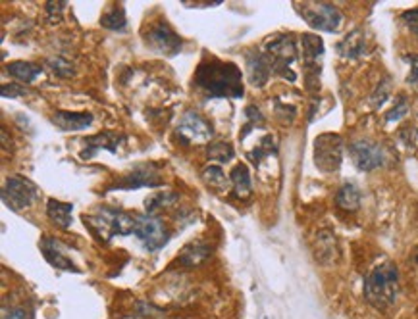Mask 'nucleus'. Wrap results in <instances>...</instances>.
I'll return each mask as SVG.
<instances>
[{"mask_svg":"<svg viewBox=\"0 0 418 319\" xmlns=\"http://www.w3.org/2000/svg\"><path fill=\"white\" fill-rule=\"evenodd\" d=\"M2 319H27V312L24 308H12L2 313Z\"/></svg>","mask_w":418,"mask_h":319,"instance_id":"34","label":"nucleus"},{"mask_svg":"<svg viewBox=\"0 0 418 319\" xmlns=\"http://www.w3.org/2000/svg\"><path fill=\"white\" fill-rule=\"evenodd\" d=\"M407 110H409V106H407L405 98H401V103H399L397 106H395V108L386 115V120L387 122H395V120H399V117H403V115L407 114Z\"/></svg>","mask_w":418,"mask_h":319,"instance_id":"31","label":"nucleus"},{"mask_svg":"<svg viewBox=\"0 0 418 319\" xmlns=\"http://www.w3.org/2000/svg\"><path fill=\"white\" fill-rule=\"evenodd\" d=\"M341 156H343V145L340 135L324 133L316 139L315 160L322 172H335L341 166Z\"/></svg>","mask_w":418,"mask_h":319,"instance_id":"8","label":"nucleus"},{"mask_svg":"<svg viewBox=\"0 0 418 319\" xmlns=\"http://www.w3.org/2000/svg\"><path fill=\"white\" fill-rule=\"evenodd\" d=\"M365 296L374 308H389L399 296V271L393 263H379L365 281Z\"/></svg>","mask_w":418,"mask_h":319,"instance_id":"2","label":"nucleus"},{"mask_svg":"<svg viewBox=\"0 0 418 319\" xmlns=\"http://www.w3.org/2000/svg\"><path fill=\"white\" fill-rule=\"evenodd\" d=\"M133 235L141 241V244L148 252L160 250L170 241V233H168L166 225L162 224L158 217L148 216V214L147 216H137V227Z\"/></svg>","mask_w":418,"mask_h":319,"instance_id":"7","label":"nucleus"},{"mask_svg":"<svg viewBox=\"0 0 418 319\" xmlns=\"http://www.w3.org/2000/svg\"><path fill=\"white\" fill-rule=\"evenodd\" d=\"M145 41L153 51L164 54V56L180 54L181 46H183L180 35L168 26L166 21H158L155 26L148 27V31L145 33Z\"/></svg>","mask_w":418,"mask_h":319,"instance_id":"9","label":"nucleus"},{"mask_svg":"<svg viewBox=\"0 0 418 319\" xmlns=\"http://www.w3.org/2000/svg\"><path fill=\"white\" fill-rule=\"evenodd\" d=\"M302 51H305V60H307V68H316L318 66V58L324 54V43L318 35H302Z\"/></svg>","mask_w":418,"mask_h":319,"instance_id":"22","label":"nucleus"},{"mask_svg":"<svg viewBox=\"0 0 418 319\" xmlns=\"http://www.w3.org/2000/svg\"><path fill=\"white\" fill-rule=\"evenodd\" d=\"M162 181L160 173L156 172L153 166H137L136 169H131L126 173L123 177H120L110 187V191H136V189H143V187H160Z\"/></svg>","mask_w":418,"mask_h":319,"instance_id":"11","label":"nucleus"},{"mask_svg":"<svg viewBox=\"0 0 418 319\" xmlns=\"http://www.w3.org/2000/svg\"><path fill=\"white\" fill-rule=\"evenodd\" d=\"M0 93H2V96H4V98H16V96H26L27 95V90L16 83L2 85Z\"/></svg>","mask_w":418,"mask_h":319,"instance_id":"29","label":"nucleus"},{"mask_svg":"<svg viewBox=\"0 0 418 319\" xmlns=\"http://www.w3.org/2000/svg\"><path fill=\"white\" fill-rule=\"evenodd\" d=\"M195 85L210 98H241L245 90L241 70L232 62L220 60H208L199 64L195 71Z\"/></svg>","mask_w":418,"mask_h":319,"instance_id":"1","label":"nucleus"},{"mask_svg":"<svg viewBox=\"0 0 418 319\" xmlns=\"http://www.w3.org/2000/svg\"><path fill=\"white\" fill-rule=\"evenodd\" d=\"M178 200H180V197H178L175 192H155V194H151V197L145 200V210H147L148 216H156V214H160V211L170 210L172 206H175Z\"/></svg>","mask_w":418,"mask_h":319,"instance_id":"19","label":"nucleus"},{"mask_svg":"<svg viewBox=\"0 0 418 319\" xmlns=\"http://www.w3.org/2000/svg\"><path fill=\"white\" fill-rule=\"evenodd\" d=\"M203 181H205L206 185L210 187V189H214V191H228L230 189V179L225 177L224 169L220 166H216V164H210V166H206L205 169H203Z\"/></svg>","mask_w":418,"mask_h":319,"instance_id":"24","label":"nucleus"},{"mask_svg":"<svg viewBox=\"0 0 418 319\" xmlns=\"http://www.w3.org/2000/svg\"><path fill=\"white\" fill-rule=\"evenodd\" d=\"M266 56L270 60L272 70L277 71L280 75L290 77L291 81L295 79V73L290 71V66L295 62L297 51L295 41L290 35H277L266 45Z\"/></svg>","mask_w":418,"mask_h":319,"instance_id":"5","label":"nucleus"},{"mask_svg":"<svg viewBox=\"0 0 418 319\" xmlns=\"http://www.w3.org/2000/svg\"><path fill=\"white\" fill-rule=\"evenodd\" d=\"M230 181H232L233 192L238 198H247L251 194V175H249V169L245 164H238L233 167Z\"/></svg>","mask_w":418,"mask_h":319,"instance_id":"21","label":"nucleus"},{"mask_svg":"<svg viewBox=\"0 0 418 319\" xmlns=\"http://www.w3.org/2000/svg\"><path fill=\"white\" fill-rule=\"evenodd\" d=\"M365 46H367L365 45V35L360 31H353L349 33L347 37L343 38L340 45H337V51H340L341 56L357 58L365 52Z\"/></svg>","mask_w":418,"mask_h":319,"instance_id":"23","label":"nucleus"},{"mask_svg":"<svg viewBox=\"0 0 418 319\" xmlns=\"http://www.w3.org/2000/svg\"><path fill=\"white\" fill-rule=\"evenodd\" d=\"M297 12L301 14L302 19L315 27L318 31L335 33L340 31L343 23V14L330 2H299Z\"/></svg>","mask_w":418,"mask_h":319,"instance_id":"4","label":"nucleus"},{"mask_svg":"<svg viewBox=\"0 0 418 319\" xmlns=\"http://www.w3.org/2000/svg\"><path fill=\"white\" fill-rule=\"evenodd\" d=\"M41 252L46 258V262L54 266V268L66 269V271H78L76 263L66 256V246L60 243L58 239L43 236V241H41Z\"/></svg>","mask_w":418,"mask_h":319,"instance_id":"14","label":"nucleus"},{"mask_svg":"<svg viewBox=\"0 0 418 319\" xmlns=\"http://www.w3.org/2000/svg\"><path fill=\"white\" fill-rule=\"evenodd\" d=\"M210 254H213V249H210L208 244L197 241V243L187 244L178 260H180V263H183L185 268H193V266H199V263L205 262Z\"/></svg>","mask_w":418,"mask_h":319,"instance_id":"18","label":"nucleus"},{"mask_svg":"<svg viewBox=\"0 0 418 319\" xmlns=\"http://www.w3.org/2000/svg\"><path fill=\"white\" fill-rule=\"evenodd\" d=\"M351 158H353L355 166L359 167L360 172H372L378 167L384 166L386 156L379 145L372 141H357L349 147Z\"/></svg>","mask_w":418,"mask_h":319,"instance_id":"12","label":"nucleus"},{"mask_svg":"<svg viewBox=\"0 0 418 319\" xmlns=\"http://www.w3.org/2000/svg\"><path fill=\"white\" fill-rule=\"evenodd\" d=\"M101 26L110 29V31H123L128 26V19H126V12L122 6H112L110 10L103 14L101 18Z\"/></svg>","mask_w":418,"mask_h":319,"instance_id":"26","label":"nucleus"},{"mask_svg":"<svg viewBox=\"0 0 418 319\" xmlns=\"http://www.w3.org/2000/svg\"><path fill=\"white\" fill-rule=\"evenodd\" d=\"M66 2H46V14L51 19H60L64 12Z\"/></svg>","mask_w":418,"mask_h":319,"instance_id":"30","label":"nucleus"},{"mask_svg":"<svg viewBox=\"0 0 418 319\" xmlns=\"http://www.w3.org/2000/svg\"><path fill=\"white\" fill-rule=\"evenodd\" d=\"M91 112H56L52 115V123L62 131H81L93 123Z\"/></svg>","mask_w":418,"mask_h":319,"instance_id":"16","label":"nucleus"},{"mask_svg":"<svg viewBox=\"0 0 418 319\" xmlns=\"http://www.w3.org/2000/svg\"><path fill=\"white\" fill-rule=\"evenodd\" d=\"M403 19H405L407 26L411 27L412 31L418 35V8H414V10H409V12L403 14Z\"/></svg>","mask_w":418,"mask_h":319,"instance_id":"32","label":"nucleus"},{"mask_svg":"<svg viewBox=\"0 0 418 319\" xmlns=\"http://www.w3.org/2000/svg\"><path fill=\"white\" fill-rule=\"evenodd\" d=\"M6 71L14 79H18L21 83H33L37 77L43 73V68L37 64H31V62H12V64L6 66Z\"/></svg>","mask_w":418,"mask_h":319,"instance_id":"20","label":"nucleus"},{"mask_svg":"<svg viewBox=\"0 0 418 319\" xmlns=\"http://www.w3.org/2000/svg\"><path fill=\"white\" fill-rule=\"evenodd\" d=\"M37 198V187L26 177H8L2 189V202L12 211H21L33 204Z\"/></svg>","mask_w":418,"mask_h":319,"instance_id":"6","label":"nucleus"},{"mask_svg":"<svg viewBox=\"0 0 418 319\" xmlns=\"http://www.w3.org/2000/svg\"><path fill=\"white\" fill-rule=\"evenodd\" d=\"M126 141V135L116 133V131H103V133L93 135L83 139V150H81V160H93L101 150H108L110 154H118V147Z\"/></svg>","mask_w":418,"mask_h":319,"instance_id":"13","label":"nucleus"},{"mask_svg":"<svg viewBox=\"0 0 418 319\" xmlns=\"http://www.w3.org/2000/svg\"><path fill=\"white\" fill-rule=\"evenodd\" d=\"M206 156L210 162H218V164H225L233 158V147L228 142H210Z\"/></svg>","mask_w":418,"mask_h":319,"instance_id":"27","label":"nucleus"},{"mask_svg":"<svg viewBox=\"0 0 418 319\" xmlns=\"http://www.w3.org/2000/svg\"><path fill=\"white\" fill-rule=\"evenodd\" d=\"M272 64L268 56L264 52L253 51L247 54V75H249V81L253 83V87H264L270 79Z\"/></svg>","mask_w":418,"mask_h":319,"instance_id":"15","label":"nucleus"},{"mask_svg":"<svg viewBox=\"0 0 418 319\" xmlns=\"http://www.w3.org/2000/svg\"><path fill=\"white\" fill-rule=\"evenodd\" d=\"M85 225H89L95 235L108 241L116 235L128 236L136 233L137 216L114 208H97L93 216H85Z\"/></svg>","mask_w":418,"mask_h":319,"instance_id":"3","label":"nucleus"},{"mask_svg":"<svg viewBox=\"0 0 418 319\" xmlns=\"http://www.w3.org/2000/svg\"><path fill=\"white\" fill-rule=\"evenodd\" d=\"M409 62H411V75H409V83L418 85V56H409L407 58Z\"/></svg>","mask_w":418,"mask_h":319,"instance_id":"33","label":"nucleus"},{"mask_svg":"<svg viewBox=\"0 0 418 319\" xmlns=\"http://www.w3.org/2000/svg\"><path fill=\"white\" fill-rule=\"evenodd\" d=\"M71 211H73V204L49 198L46 216H49V219H51L52 224L56 225V227H60V229H68L71 225Z\"/></svg>","mask_w":418,"mask_h":319,"instance_id":"17","label":"nucleus"},{"mask_svg":"<svg viewBox=\"0 0 418 319\" xmlns=\"http://www.w3.org/2000/svg\"><path fill=\"white\" fill-rule=\"evenodd\" d=\"M335 202L340 206L341 210H347V211H355L359 208L360 204V192L359 189L351 183L347 185H343L337 191V197H335Z\"/></svg>","mask_w":418,"mask_h":319,"instance_id":"25","label":"nucleus"},{"mask_svg":"<svg viewBox=\"0 0 418 319\" xmlns=\"http://www.w3.org/2000/svg\"><path fill=\"white\" fill-rule=\"evenodd\" d=\"M178 135L187 142H195V145H206L213 139V125L206 122L205 117L193 110H189L181 115L180 125H178Z\"/></svg>","mask_w":418,"mask_h":319,"instance_id":"10","label":"nucleus"},{"mask_svg":"<svg viewBox=\"0 0 418 319\" xmlns=\"http://www.w3.org/2000/svg\"><path fill=\"white\" fill-rule=\"evenodd\" d=\"M49 68L52 70V73H56L58 77H71L76 73L70 60H66V58L62 56L51 58V60H49Z\"/></svg>","mask_w":418,"mask_h":319,"instance_id":"28","label":"nucleus"}]
</instances>
